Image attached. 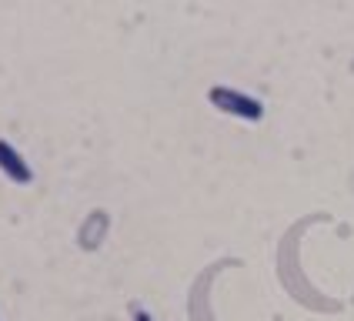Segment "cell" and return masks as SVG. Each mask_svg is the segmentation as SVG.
I'll list each match as a JSON object with an SVG mask.
<instances>
[{
	"mask_svg": "<svg viewBox=\"0 0 354 321\" xmlns=\"http://www.w3.org/2000/svg\"><path fill=\"white\" fill-rule=\"evenodd\" d=\"M134 321H154V318H151L147 311H134Z\"/></svg>",
	"mask_w": 354,
	"mask_h": 321,
	"instance_id": "obj_3",
	"label": "cell"
},
{
	"mask_svg": "<svg viewBox=\"0 0 354 321\" xmlns=\"http://www.w3.org/2000/svg\"><path fill=\"white\" fill-rule=\"evenodd\" d=\"M0 171L14 181V184H30V181H34L30 164H27L24 154H20L14 144H7V140H0Z\"/></svg>",
	"mask_w": 354,
	"mask_h": 321,
	"instance_id": "obj_2",
	"label": "cell"
},
{
	"mask_svg": "<svg viewBox=\"0 0 354 321\" xmlns=\"http://www.w3.org/2000/svg\"><path fill=\"white\" fill-rule=\"evenodd\" d=\"M207 100L214 104L221 114H231V118H241V120H261L264 118V104L251 94H244V91H237V87H224V84H217L207 91Z\"/></svg>",
	"mask_w": 354,
	"mask_h": 321,
	"instance_id": "obj_1",
	"label": "cell"
}]
</instances>
